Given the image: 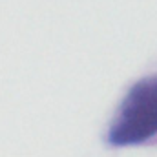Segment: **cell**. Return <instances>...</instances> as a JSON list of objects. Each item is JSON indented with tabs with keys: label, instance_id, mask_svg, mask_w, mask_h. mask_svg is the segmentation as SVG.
I'll list each match as a JSON object with an SVG mask.
<instances>
[{
	"label": "cell",
	"instance_id": "1",
	"mask_svg": "<svg viewBox=\"0 0 157 157\" xmlns=\"http://www.w3.org/2000/svg\"><path fill=\"white\" fill-rule=\"evenodd\" d=\"M106 143L113 148L157 144V73L130 88L115 110Z\"/></svg>",
	"mask_w": 157,
	"mask_h": 157
}]
</instances>
